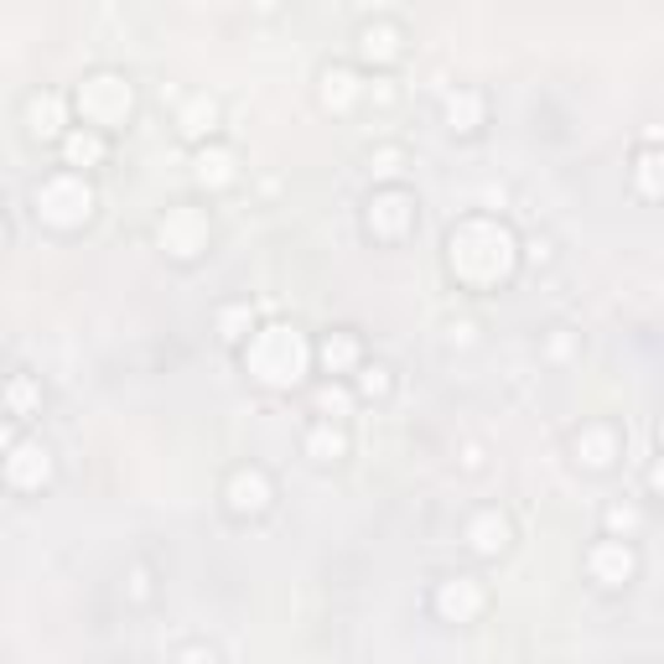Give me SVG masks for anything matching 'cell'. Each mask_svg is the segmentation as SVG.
Masks as SVG:
<instances>
[{"label": "cell", "mask_w": 664, "mask_h": 664, "mask_svg": "<svg viewBox=\"0 0 664 664\" xmlns=\"http://www.w3.org/2000/svg\"><path fill=\"white\" fill-rule=\"evenodd\" d=\"M250 363L265 384H296L302 363H307V343L296 337V328H265V337H255Z\"/></svg>", "instance_id": "6da1fadb"}, {"label": "cell", "mask_w": 664, "mask_h": 664, "mask_svg": "<svg viewBox=\"0 0 664 664\" xmlns=\"http://www.w3.org/2000/svg\"><path fill=\"white\" fill-rule=\"evenodd\" d=\"M37 214L48 224H58V229H73V224H84L94 214V188L78 171H58V177H48L37 188Z\"/></svg>", "instance_id": "7a4b0ae2"}, {"label": "cell", "mask_w": 664, "mask_h": 664, "mask_svg": "<svg viewBox=\"0 0 664 664\" xmlns=\"http://www.w3.org/2000/svg\"><path fill=\"white\" fill-rule=\"evenodd\" d=\"M78 104H84L89 130H110V125H119V119L130 115L136 94H130V84H125L119 73H94V78L78 89Z\"/></svg>", "instance_id": "3957f363"}, {"label": "cell", "mask_w": 664, "mask_h": 664, "mask_svg": "<svg viewBox=\"0 0 664 664\" xmlns=\"http://www.w3.org/2000/svg\"><path fill=\"white\" fill-rule=\"evenodd\" d=\"M52 477V447L48 442H16L11 447V457H5V483L11 488H42Z\"/></svg>", "instance_id": "277c9868"}, {"label": "cell", "mask_w": 664, "mask_h": 664, "mask_svg": "<svg viewBox=\"0 0 664 664\" xmlns=\"http://www.w3.org/2000/svg\"><path fill=\"white\" fill-rule=\"evenodd\" d=\"M162 244L177 260H192V255L208 244V218L197 214V208H171V214L162 218Z\"/></svg>", "instance_id": "5b68a950"}, {"label": "cell", "mask_w": 664, "mask_h": 664, "mask_svg": "<svg viewBox=\"0 0 664 664\" xmlns=\"http://www.w3.org/2000/svg\"><path fill=\"white\" fill-rule=\"evenodd\" d=\"M483 587H477V576H451V582H442V592H436V613L451 617V623H473L477 613H483Z\"/></svg>", "instance_id": "8992f818"}, {"label": "cell", "mask_w": 664, "mask_h": 664, "mask_svg": "<svg viewBox=\"0 0 664 664\" xmlns=\"http://www.w3.org/2000/svg\"><path fill=\"white\" fill-rule=\"evenodd\" d=\"M634 566H639V556H634L628 540H602V546H592V556H587V571H592L602 587H623V582L634 576Z\"/></svg>", "instance_id": "52a82bcc"}, {"label": "cell", "mask_w": 664, "mask_h": 664, "mask_svg": "<svg viewBox=\"0 0 664 664\" xmlns=\"http://www.w3.org/2000/svg\"><path fill=\"white\" fill-rule=\"evenodd\" d=\"M229 509L234 514H265L270 509V477L260 468H239L229 477Z\"/></svg>", "instance_id": "ba28073f"}, {"label": "cell", "mask_w": 664, "mask_h": 664, "mask_svg": "<svg viewBox=\"0 0 664 664\" xmlns=\"http://www.w3.org/2000/svg\"><path fill=\"white\" fill-rule=\"evenodd\" d=\"M410 218L416 214H410V197H405V192H380V197L369 203V229L384 239H400Z\"/></svg>", "instance_id": "9c48e42d"}, {"label": "cell", "mask_w": 664, "mask_h": 664, "mask_svg": "<svg viewBox=\"0 0 664 664\" xmlns=\"http://www.w3.org/2000/svg\"><path fill=\"white\" fill-rule=\"evenodd\" d=\"M509 514H498V509H483L473 524H468V546L483 550V556H498V550L509 546Z\"/></svg>", "instance_id": "30bf717a"}, {"label": "cell", "mask_w": 664, "mask_h": 664, "mask_svg": "<svg viewBox=\"0 0 664 664\" xmlns=\"http://www.w3.org/2000/svg\"><path fill=\"white\" fill-rule=\"evenodd\" d=\"M576 462H587V468H608L617 457V436L608 426H587V431H576Z\"/></svg>", "instance_id": "8fae6325"}, {"label": "cell", "mask_w": 664, "mask_h": 664, "mask_svg": "<svg viewBox=\"0 0 664 664\" xmlns=\"http://www.w3.org/2000/svg\"><path fill=\"white\" fill-rule=\"evenodd\" d=\"M234 151H229V145H203V151H197V182H203V188H229V182H234Z\"/></svg>", "instance_id": "7c38bea8"}, {"label": "cell", "mask_w": 664, "mask_h": 664, "mask_svg": "<svg viewBox=\"0 0 664 664\" xmlns=\"http://www.w3.org/2000/svg\"><path fill=\"white\" fill-rule=\"evenodd\" d=\"M63 162H68L73 171L84 177L89 166L104 162V136H99V130H89V125H84V130H73L68 141H63Z\"/></svg>", "instance_id": "4fadbf2b"}, {"label": "cell", "mask_w": 664, "mask_h": 664, "mask_svg": "<svg viewBox=\"0 0 664 664\" xmlns=\"http://www.w3.org/2000/svg\"><path fill=\"white\" fill-rule=\"evenodd\" d=\"M307 457L311 462H337V457H348V436L337 421H317L307 431Z\"/></svg>", "instance_id": "5bb4252c"}, {"label": "cell", "mask_w": 664, "mask_h": 664, "mask_svg": "<svg viewBox=\"0 0 664 664\" xmlns=\"http://www.w3.org/2000/svg\"><path fill=\"white\" fill-rule=\"evenodd\" d=\"M218 125V104L208 94H188V104L177 110V130L182 136H214Z\"/></svg>", "instance_id": "9a60e30c"}, {"label": "cell", "mask_w": 664, "mask_h": 664, "mask_svg": "<svg viewBox=\"0 0 664 664\" xmlns=\"http://www.w3.org/2000/svg\"><path fill=\"white\" fill-rule=\"evenodd\" d=\"M26 125H31V136H58L63 130V99L58 94H31L26 99Z\"/></svg>", "instance_id": "2e32d148"}, {"label": "cell", "mask_w": 664, "mask_h": 664, "mask_svg": "<svg viewBox=\"0 0 664 664\" xmlns=\"http://www.w3.org/2000/svg\"><path fill=\"white\" fill-rule=\"evenodd\" d=\"M363 94V84L354 78V68H322V104L328 110H348Z\"/></svg>", "instance_id": "e0dca14e"}, {"label": "cell", "mask_w": 664, "mask_h": 664, "mask_svg": "<svg viewBox=\"0 0 664 664\" xmlns=\"http://www.w3.org/2000/svg\"><path fill=\"white\" fill-rule=\"evenodd\" d=\"M311 405H317L322 421H337V426H343V421L354 416V390H348V384H317V390H311Z\"/></svg>", "instance_id": "ac0fdd59"}, {"label": "cell", "mask_w": 664, "mask_h": 664, "mask_svg": "<svg viewBox=\"0 0 664 664\" xmlns=\"http://www.w3.org/2000/svg\"><path fill=\"white\" fill-rule=\"evenodd\" d=\"M358 358H363V348H358L354 332H332L328 343H322V363H328L332 374H348V369H358Z\"/></svg>", "instance_id": "d6986e66"}, {"label": "cell", "mask_w": 664, "mask_h": 664, "mask_svg": "<svg viewBox=\"0 0 664 664\" xmlns=\"http://www.w3.org/2000/svg\"><path fill=\"white\" fill-rule=\"evenodd\" d=\"M5 405H11V416H16V421L37 416V410H42V384L31 380V374H16V380L5 384Z\"/></svg>", "instance_id": "ffe728a7"}, {"label": "cell", "mask_w": 664, "mask_h": 664, "mask_svg": "<svg viewBox=\"0 0 664 664\" xmlns=\"http://www.w3.org/2000/svg\"><path fill=\"white\" fill-rule=\"evenodd\" d=\"M477 115H483V99H477L473 89H462V94H451V99H447V119H451V130H473Z\"/></svg>", "instance_id": "44dd1931"}, {"label": "cell", "mask_w": 664, "mask_h": 664, "mask_svg": "<svg viewBox=\"0 0 664 664\" xmlns=\"http://www.w3.org/2000/svg\"><path fill=\"white\" fill-rule=\"evenodd\" d=\"M395 37H400L395 26H380V31H374V26H363V31H358L363 58H395V52H400V42H395Z\"/></svg>", "instance_id": "7402d4cb"}, {"label": "cell", "mask_w": 664, "mask_h": 664, "mask_svg": "<svg viewBox=\"0 0 664 664\" xmlns=\"http://www.w3.org/2000/svg\"><path fill=\"white\" fill-rule=\"evenodd\" d=\"M639 524H643V509H634V503H613L608 509V529H613V540L623 535V540H634L639 535Z\"/></svg>", "instance_id": "603a6c76"}, {"label": "cell", "mask_w": 664, "mask_h": 664, "mask_svg": "<svg viewBox=\"0 0 664 664\" xmlns=\"http://www.w3.org/2000/svg\"><path fill=\"white\" fill-rule=\"evenodd\" d=\"M358 395H390V369L384 363H358Z\"/></svg>", "instance_id": "cb8c5ba5"}, {"label": "cell", "mask_w": 664, "mask_h": 664, "mask_svg": "<svg viewBox=\"0 0 664 664\" xmlns=\"http://www.w3.org/2000/svg\"><path fill=\"white\" fill-rule=\"evenodd\" d=\"M250 322H255V311H250V307H229V311H224V317H218V332H224L229 343H239Z\"/></svg>", "instance_id": "d4e9b609"}, {"label": "cell", "mask_w": 664, "mask_h": 664, "mask_svg": "<svg viewBox=\"0 0 664 664\" xmlns=\"http://www.w3.org/2000/svg\"><path fill=\"white\" fill-rule=\"evenodd\" d=\"M400 162H405L400 145H384V151H374V156H369V171H374V177H395V171H400Z\"/></svg>", "instance_id": "484cf974"}, {"label": "cell", "mask_w": 664, "mask_h": 664, "mask_svg": "<svg viewBox=\"0 0 664 664\" xmlns=\"http://www.w3.org/2000/svg\"><path fill=\"white\" fill-rule=\"evenodd\" d=\"M177 664H218V654L208 649V643H188V649L177 654Z\"/></svg>", "instance_id": "4316f807"}, {"label": "cell", "mask_w": 664, "mask_h": 664, "mask_svg": "<svg viewBox=\"0 0 664 664\" xmlns=\"http://www.w3.org/2000/svg\"><path fill=\"white\" fill-rule=\"evenodd\" d=\"M639 182H643V197H660V188H654V151L639 156Z\"/></svg>", "instance_id": "83f0119b"}, {"label": "cell", "mask_w": 664, "mask_h": 664, "mask_svg": "<svg viewBox=\"0 0 664 664\" xmlns=\"http://www.w3.org/2000/svg\"><path fill=\"white\" fill-rule=\"evenodd\" d=\"M477 322H451V343H473Z\"/></svg>", "instance_id": "f1b7e54d"}, {"label": "cell", "mask_w": 664, "mask_h": 664, "mask_svg": "<svg viewBox=\"0 0 664 664\" xmlns=\"http://www.w3.org/2000/svg\"><path fill=\"white\" fill-rule=\"evenodd\" d=\"M0 239H5V224H0Z\"/></svg>", "instance_id": "f546056e"}]
</instances>
